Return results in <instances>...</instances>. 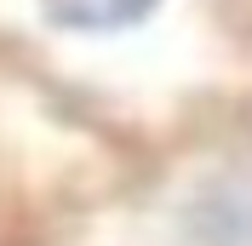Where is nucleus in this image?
Masks as SVG:
<instances>
[{
	"mask_svg": "<svg viewBox=\"0 0 252 246\" xmlns=\"http://www.w3.org/2000/svg\"><path fill=\"white\" fill-rule=\"evenodd\" d=\"M184 229H189V246H252V189L247 184L201 189Z\"/></svg>",
	"mask_w": 252,
	"mask_h": 246,
	"instance_id": "1",
	"label": "nucleus"
},
{
	"mask_svg": "<svg viewBox=\"0 0 252 246\" xmlns=\"http://www.w3.org/2000/svg\"><path fill=\"white\" fill-rule=\"evenodd\" d=\"M52 29L63 34H121L160 12V0H40Z\"/></svg>",
	"mask_w": 252,
	"mask_h": 246,
	"instance_id": "2",
	"label": "nucleus"
}]
</instances>
